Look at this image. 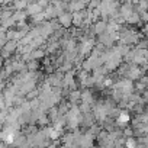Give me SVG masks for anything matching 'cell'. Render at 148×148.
Masks as SVG:
<instances>
[{"mask_svg": "<svg viewBox=\"0 0 148 148\" xmlns=\"http://www.w3.org/2000/svg\"><path fill=\"white\" fill-rule=\"evenodd\" d=\"M79 138L80 134L79 132H68L62 136V142L65 148H79Z\"/></svg>", "mask_w": 148, "mask_h": 148, "instance_id": "obj_1", "label": "cell"}, {"mask_svg": "<svg viewBox=\"0 0 148 148\" xmlns=\"http://www.w3.org/2000/svg\"><path fill=\"white\" fill-rule=\"evenodd\" d=\"M80 125L83 128H92L95 125V116L90 113V112H86L83 113V116L80 118Z\"/></svg>", "mask_w": 148, "mask_h": 148, "instance_id": "obj_2", "label": "cell"}, {"mask_svg": "<svg viewBox=\"0 0 148 148\" xmlns=\"http://www.w3.org/2000/svg\"><path fill=\"white\" fill-rule=\"evenodd\" d=\"M92 47H93V42H92L90 39L84 41V42L82 44V47H80V55H86V54H89L90 49H92Z\"/></svg>", "mask_w": 148, "mask_h": 148, "instance_id": "obj_3", "label": "cell"}, {"mask_svg": "<svg viewBox=\"0 0 148 148\" xmlns=\"http://www.w3.org/2000/svg\"><path fill=\"white\" fill-rule=\"evenodd\" d=\"M60 21H61V23H62L64 26H70L71 22H73V16L68 15V13H62V15L60 16Z\"/></svg>", "mask_w": 148, "mask_h": 148, "instance_id": "obj_4", "label": "cell"}, {"mask_svg": "<svg viewBox=\"0 0 148 148\" xmlns=\"http://www.w3.org/2000/svg\"><path fill=\"white\" fill-rule=\"evenodd\" d=\"M79 100H82V93H80L79 90L71 92V93H70V99H68V102H70V103H77Z\"/></svg>", "mask_w": 148, "mask_h": 148, "instance_id": "obj_5", "label": "cell"}, {"mask_svg": "<svg viewBox=\"0 0 148 148\" xmlns=\"http://www.w3.org/2000/svg\"><path fill=\"white\" fill-rule=\"evenodd\" d=\"M125 145H126V148H135L136 147V141L132 139V138H129V139L125 141Z\"/></svg>", "mask_w": 148, "mask_h": 148, "instance_id": "obj_6", "label": "cell"}, {"mask_svg": "<svg viewBox=\"0 0 148 148\" xmlns=\"http://www.w3.org/2000/svg\"><path fill=\"white\" fill-rule=\"evenodd\" d=\"M95 31H96L97 34H102V32L105 31V23H103V22L97 23V25H96V29H95Z\"/></svg>", "mask_w": 148, "mask_h": 148, "instance_id": "obj_7", "label": "cell"}, {"mask_svg": "<svg viewBox=\"0 0 148 148\" xmlns=\"http://www.w3.org/2000/svg\"><path fill=\"white\" fill-rule=\"evenodd\" d=\"M0 148H8V145L5 142H0Z\"/></svg>", "mask_w": 148, "mask_h": 148, "instance_id": "obj_8", "label": "cell"}]
</instances>
